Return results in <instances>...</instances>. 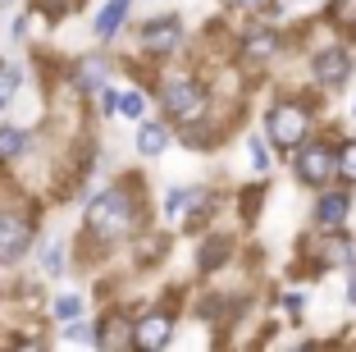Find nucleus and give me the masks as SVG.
<instances>
[{"instance_id": "nucleus-1", "label": "nucleus", "mask_w": 356, "mask_h": 352, "mask_svg": "<svg viewBox=\"0 0 356 352\" xmlns=\"http://www.w3.org/2000/svg\"><path fill=\"white\" fill-rule=\"evenodd\" d=\"M142 192H137L133 183H110L105 192H96L92 206H87V234H92L96 243H124L133 238L137 229H142Z\"/></svg>"}, {"instance_id": "nucleus-2", "label": "nucleus", "mask_w": 356, "mask_h": 352, "mask_svg": "<svg viewBox=\"0 0 356 352\" xmlns=\"http://www.w3.org/2000/svg\"><path fill=\"white\" fill-rule=\"evenodd\" d=\"M32 238H37V211L10 192V197H0V266H14V261L28 257Z\"/></svg>"}, {"instance_id": "nucleus-3", "label": "nucleus", "mask_w": 356, "mask_h": 352, "mask_svg": "<svg viewBox=\"0 0 356 352\" xmlns=\"http://www.w3.org/2000/svg\"><path fill=\"white\" fill-rule=\"evenodd\" d=\"M160 105H165L169 119H178V124L188 128V124H197V119H206L210 92L192 78V73H174V78L160 83Z\"/></svg>"}, {"instance_id": "nucleus-4", "label": "nucleus", "mask_w": 356, "mask_h": 352, "mask_svg": "<svg viewBox=\"0 0 356 352\" xmlns=\"http://www.w3.org/2000/svg\"><path fill=\"white\" fill-rule=\"evenodd\" d=\"M311 137V110L302 101H274L265 110V142H274L279 151H297Z\"/></svg>"}, {"instance_id": "nucleus-5", "label": "nucleus", "mask_w": 356, "mask_h": 352, "mask_svg": "<svg viewBox=\"0 0 356 352\" xmlns=\"http://www.w3.org/2000/svg\"><path fill=\"white\" fill-rule=\"evenodd\" d=\"M297 178L306 188H329L338 178V146L325 137H306L297 146Z\"/></svg>"}, {"instance_id": "nucleus-6", "label": "nucleus", "mask_w": 356, "mask_h": 352, "mask_svg": "<svg viewBox=\"0 0 356 352\" xmlns=\"http://www.w3.org/2000/svg\"><path fill=\"white\" fill-rule=\"evenodd\" d=\"M178 42H183L178 14H160V19L142 23V32H137V51L142 55H169V51H178Z\"/></svg>"}, {"instance_id": "nucleus-7", "label": "nucleus", "mask_w": 356, "mask_h": 352, "mask_svg": "<svg viewBox=\"0 0 356 352\" xmlns=\"http://www.w3.org/2000/svg\"><path fill=\"white\" fill-rule=\"evenodd\" d=\"M210 197H215L210 188H174L165 197V220L169 224H201Z\"/></svg>"}, {"instance_id": "nucleus-8", "label": "nucleus", "mask_w": 356, "mask_h": 352, "mask_svg": "<svg viewBox=\"0 0 356 352\" xmlns=\"http://www.w3.org/2000/svg\"><path fill=\"white\" fill-rule=\"evenodd\" d=\"M174 339V311L169 307H156L147 311V316H137L133 321V348H165V343Z\"/></svg>"}, {"instance_id": "nucleus-9", "label": "nucleus", "mask_w": 356, "mask_h": 352, "mask_svg": "<svg viewBox=\"0 0 356 352\" xmlns=\"http://www.w3.org/2000/svg\"><path fill=\"white\" fill-rule=\"evenodd\" d=\"M347 73H352V51L347 46H325V51H315V83L325 87H338L347 83Z\"/></svg>"}, {"instance_id": "nucleus-10", "label": "nucleus", "mask_w": 356, "mask_h": 352, "mask_svg": "<svg viewBox=\"0 0 356 352\" xmlns=\"http://www.w3.org/2000/svg\"><path fill=\"white\" fill-rule=\"evenodd\" d=\"M279 46H283V37L274 28H252V32H242V42H238V60L242 64H265V60H274L279 55Z\"/></svg>"}, {"instance_id": "nucleus-11", "label": "nucleus", "mask_w": 356, "mask_h": 352, "mask_svg": "<svg viewBox=\"0 0 356 352\" xmlns=\"http://www.w3.org/2000/svg\"><path fill=\"white\" fill-rule=\"evenodd\" d=\"M347 211H352V197L343 188H320V201H315V229H343Z\"/></svg>"}, {"instance_id": "nucleus-12", "label": "nucleus", "mask_w": 356, "mask_h": 352, "mask_svg": "<svg viewBox=\"0 0 356 352\" xmlns=\"http://www.w3.org/2000/svg\"><path fill=\"white\" fill-rule=\"evenodd\" d=\"M128 10H133V0H110L101 14H96V37L101 42H110V37H119V28H124Z\"/></svg>"}, {"instance_id": "nucleus-13", "label": "nucleus", "mask_w": 356, "mask_h": 352, "mask_svg": "<svg viewBox=\"0 0 356 352\" xmlns=\"http://www.w3.org/2000/svg\"><path fill=\"white\" fill-rule=\"evenodd\" d=\"M101 348H133V325L124 321V316H115V321H101V330H96V339Z\"/></svg>"}, {"instance_id": "nucleus-14", "label": "nucleus", "mask_w": 356, "mask_h": 352, "mask_svg": "<svg viewBox=\"0 0 356 352\" xmlns=\"http://www.w3.org/2000/svg\"><path fill=\"white\" fill-rule=\"evenodd\" d=\"M169 146V128L165 124H147V119H137V151L142 155H160Z\"/></svg>"}, {"instance_id": "nucleus-15", "label": "nucleus", "mask_w": 356, "mask_h": 352, "mask_svg": "<svg viewBox=\"0 0 356 352\" xmlns=\"http://www.w3.org/2000/svg\"><path fill=\"white\" fill-rule=\"evenodd\" d=\"M325 23L338 32H356V0H329Z\"/></svg>"}, {"instance_id": "nucleus-16", "label": "nucleus", "mask_w": 356, "mask_h": 352, "mask_svg": "<svg viewBox=\"0 0 356 352\" xmlns=\"http://www.w3.org/2000/svg\"><path fill=\"white\" fill-rule=\"evenodd\" d=\"M74 83H78V92H101V87H105V64L101 60H83V64H78V73H74Z\"/></svg>"}, {"instance_id": "nucleus-17", "label": "nucleus", "mask_w": 356, "mask_h": 352, "mask_svg": "<svg viewBox=\"0 0 356 352\" xmlns=\"http://www.w3.org/2000/svg\"><path fill=\"white\" fill-rule=\"evenodd\" d=\"M28 142H32V137L23 133V128H0V160L23 155V151H28Z\"/></svg>"}, {"instance_id": "nucleus-18", "label": "nucleus", "mask_w": 356, "mask_h": 352, "mask_svg": "<svg viewBox=\"0 0 356 352\" xmlns=\"http://www.w3.org/2000/svg\"><path fill=\"white\" fill-rule=\"evenodd\" d=\"M338 178H343V183H356V137H347V142L338 146Z\"/></svg>"}, {"instance_id": "nucleus-19", "label": "nucleus", "mask_w": 356, "mask_h": 352, "mask_svg": "<svg viewBox=\"0 0 356 352\" xmlns=\"http://www.w3.org/2000/svg\"><path fill=\"white\" fill-rule=\"evenodd\" d=\"M119 114H124V119H142V114H147V96L142 92H124L119 96Z\"/></svg>"}, {"instance_id": "nucleus-20", "label": "nucleus", "mask_w": 356, "mask_h": 352, "mask_svg": "<svg viewBox=\"0 0 356 352\" xmlns=\"http://www.w3.org/2000/svg\"><path fill=\"white\" fill-rule=\"evenodd\" d=\"M55 316H60V321L83 316V298H78V293H60V298H55Z\"/></svg>"}, {"instance_id": "nucleus-21", "label": "nucleus", "mask_w": 356, "mask_h": 352, "mask_svg": "<svg viewBox=\"0 0 356 352\" xmlns=\"http://www.w3.org/2000/svg\"><path fill=\"white\" fill-rule=\"evenodd\" d=\"M19 64H10V69H0V110L10 105V96H14V87H19Z\"/></svg>"}, {"instance_id": "nucleus-22", "label": "nucleus", "mask_w": 356, "mask_h": 352, "mask_svg": "<svg viewBox=\"0 0 356 352\" xmlns=\"http://www.w3.org/2000/svg\"><path fill=\"white\" fill-rule=\"evenodd\" d=\"M224 252H229V243H224V238H215V243H206V257H201V266H220V261H224Z\"/></svg>"}, {"instance_id": "nucleus-23", "label": "nucleus", "mask_w": 356, "mask_h": 352, "mask_svg": "<svg viewBox=\"0 0 356 352\" xmlns=\"http://www.w3.org/2000/svg\"><path fill=\"white\" fill-rule=\"evenodd\" d=\"M229 10H247V14H261V10H270L274 0H224Z\"/></svg>"}, {"instance_id": "nucleus-24", "label": "nucleus", "mask_w": 356, "mask_h": 352, "mask_svg": "<svg viewBox=\"0 0 356 352\" xmlns=\"http://www.w3.org/2000/svg\"><path fill=\"white\" fill-rule=\"evenodd\" d=\"M252 165H256V169H261V174H265V169H270V155H265V146H261V137H252Z\"/></svg>"}, {"instance_id": "nucleus-25", "label": "nucleus", "mask_w": 356, "mask_h": 352, "mask_svg": "<svg viewBox=\"0 0 356 352\" xmlns=\"http://www.w3.org/2000/svg\"><path fill=\"white\" fill-rule=\"evenodd\" d=\"M42 266H46V270H60V266H64V257H60V247H46V257H42Z\"/></svg>"}]
</instances>
